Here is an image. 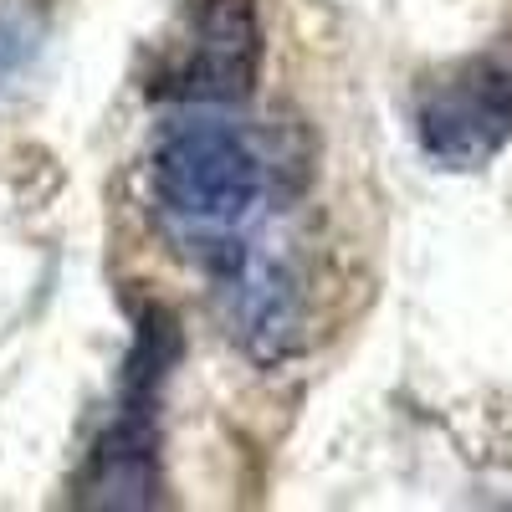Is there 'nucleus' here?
<instances>
[{"label": "nucleus", "mask_w": 512, "mask_h": 512, "mask_svg": "<svg viewBox=\"0 0 512 512\" xmlns=\"http://www.w3.org/2000/svg\"><path fill=\"white\" fill-rule=\"evenodd\" d=\"M180 338L164 308H154L139 328V344L128 354L123 390H118V420L88 456V472L77 482L82 507H149L159 497V431H154V405L164 364L175 359Z\"/></svg>", "instance_id": "nucleus-2"}, {"label": "nucleus", "mask_w": 512, "mask_h": 512, "mask_svg": "<svg viewBox=\"0 0 512 512\" xmlns=\"http://www.w3.org/2000/svg\"><path fill=\"white\" fill-rule=\"evenodd\" d=\"M226 297H231V333L241 349L262 364H277L297 349V328H303V303H297V282L272 256L241 251L221 272Z\"/></svg>", "instance_id": "nucleus-5"}, {"label": "nucleus", "mask_w": 512, "mask_h": 512, "mask_svg": "<svg viewBox=\"0 0 512 512\" xmlns=\"http://www.w3.org/2000/svg\"><path fill=\"white\" fill-rule=\"evenodd\" d=\"M262 72V21L251 0H200L190 11V36L169 57L149 98L175 103H241Z\"/></svg>", "instance_id": "nucleus-4"}, {"label": "nucleus", "mask_w": 512, "mask_h": 512, "mask_svg": "<svg viewBox=\"0 0 512 512\" xmlns=\"http://www.w3.org/2000/svg\"><path fill=\"white\" fill-rule=\"evenodd\" d=\"M149 195L159 226L200 256V267L226 272L246 251L241 231L262 216L267 159L231 123H175L149 159Z\"/></svg>", "instance_id": "nucleus-1"}, {"label": "nucleus", "mask_w": 512, "mask_h": 512, "mask_svg": "<svg viewBox=\"0 0 512 512\" xmlns=\"http://www.w3.org/2000/svg\"><path fill=\"white\" fill-rule=\"evenodd\" d=\"M36 31H41V21L26 6H6V11H0V82L26 62V52L36 47Z\"/></svg>", "instance_id": "nucleus-6"}, {"label": "nucleus", "mask_w": 512, "mask_h": 512, "mask_svg": "<svg viewBox=\"0 0 512 512\" xmlns=\"http://www.w3.org/2000/svg\"><path fill=\"white\" fill-rule=\"evenodd\" d=\"M415 134L446 169H482L512 139V36L472 52L420 93Z\"/></svg>", "instance_id": "nucleus-3"}]
</instances>
